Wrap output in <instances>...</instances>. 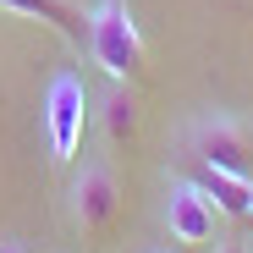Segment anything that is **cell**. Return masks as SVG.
Returning <instances> with one entry per match:
<instances>
[{"mask_svg": "<svg viewBox=\"0 0 253 253\" xmlns=\"http://www.w3.org/2000/svg\"><path fill=\"white\" fill-rule=\"evenodd\" d=\"M116 209H121V187H116V171L110 165H83L77 171V182H72V220H77V231H105L110 220H116Z\"/></svg>", "mask_w": 253, "mask_h": 253, "instance_id": "277c9868", "label": "cell"}, {"mask_svg": "<svg viewBox=\"0 0 253 253\" xmlns=\"http://www.w3.org/2000/svg\"><path fill=\"white\" fill-rule=\"evenodd\" d=\"M0 11H17L33 22H50L72 50H88V11L72 6V0H0Z\"/></svg>", "mask_w": 253, "mask_h": 253, "instance_id": "8992f818", "label": "cell"}, {"mask_svg": "<svg viewBox=\"0 0 253 253\" xmlns=\"http://www.w3.org/2000/svg\"><path fill=\"white\" fill-rule=\"evenodd\" d=\"M242 242H248V253H253V231H248V237H242Z\"/></svg>", "mask_w": 253, "mask_h": 253, "instance_id": "30bf717a", "label": "cell"}, {"mask_svg": "<svg viewBox=\"0 0 253 253\" xmlns=\"http://www.w3.org/2000/svg\"><path fill=\"white\" fill-rule=\"evenodd\" d=\"M187 149L204 165H220V171H248V126L226 110H204L187 132Z\"/></svg>", "mask_w": 253, "mask_h": 253, "instance_id": "3957f363", "label": "cell"}, {"mask_svg": "<svg viewBox=\"0 0 253 253\" xmlns=\"http://www.w3.org/2000/svg\"><path fill=\"white\" fill-rule=\"evenodd\" d=\"M204 193L215 198L220 215L231 220H253V182L242 171H220V165H204Z\"/></svg>", "mask_w": 253, "mask_h": 253, "instance_id": "52a82bcc", "label": "cell"}, {"mask_svg": "<svg viewBox=\"0 0 253 253\" xmlns=\"http://www.w3.org/2000/svg\"><path fill=\"white\" fill-rule=\"evenodd\" d=\"M215 253H248V242H215Z\"/></svg>", "mask_w": 253, "mask_h": 253, "instance_id": "9c48e42d", "label": "cell"}, {"mask_svg": "<svg viewBox=\"0 0 253 253\" xmlns=\"http://www.w3.org/2000/svg\"><path fill=\"white\" fill-rule=\"evenodd\" d=\"M99 132L116 149L138 138V94H132V83H116V88L99 99Z\"/></svg>", "mask_w": 253, "mask_h": 253, "instance_id": "ba28073f", "label": "cell"}, {"mask_svg": "<svg viewBox=\"0 0 253 253\" xmlns=\"http://www.w3.org/2000/svg\"><path fill=\"white\" fill-rule=\"evenodd\" d=\"M88 55L110 72V83H138L143 77V33L126 11V0H99L88 11Z\"/></svg>", "mask_w": 253, "mask_h": 253, "instance_id": "6da1fadb", "label": "cell"}, {"mask_svg": "<svg viewBox=\"0 0 253 253\" xmlns=\"http://www.w3.org/2000/svg\"><path fill=\"white\" fill-rule=\"evenodd\" d=\"M215 198H209L198 182H171V198H165V226H171V237L176 242H187V248H198V242H209L215 237Z\"/></svg>", "mask_w": 253, "mask_h": 253, "instance_id": "5b68a950", "label": "cell"}, {"mask_svg": "<svg viewBox=\"0 0 253 253\" xmlns=\"http://www.w3.org/2000/svg\"><path fill=\"white\" fill-rule=\"evenodd\" d=\"M83 121H88V88L77 72H55L44 88V126H50V154L66 165L83 143Z\"/></svg>", "mask_w": 253, "mask_h": 253, "instance_id": "7a4b0ae2", "label": "cell"}]
</instances>
